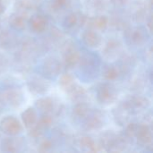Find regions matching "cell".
<instances>
[{
	"instance_id": "obj_1",
	"label": "cell",
	"mask_w": 153,
	"mask_h": 153,
	"mask_svg": "<svg viewBox=\"0 0 153 153\" xmlns=\"http://www.w3.org/2000/svg\"><path fill=\"white\" fill-rule=\"evenodd\" d=\"M118 98V90L110 82H104L98 84L96 88V100L101 106H110Z\"/></svg>"
},
{
	"instance_id": "obj_2",
	"label": "cell",
	"mask_w": 153,
	"mask_h": 153,
	"mask_svg": "<svg viewBox=\"0 0 153 153\" xmlns=\"http://www.w3.org/2000/svg\"><path fill=\"white\" fill-rule=\"evenodd\" d=\"M62 70V64L58 58L49 56L44 58L39 67V74L51 81L57 78Z\"/></svg>"
},
{
	"instance_id": "obj_3",
	"label": "cell",
	"mask_w": 153,
	"mask_h": 153,
	"mask_svg": "<svg viewBox=\"0 0 153 153\" xmlns=\"http://www.w3.org/2000/svg\"><path fill=\"white\" fill-rule=\"evenodd\" d=\"M150 100L147 97L140 94L129 95L126 99H124L123 101L120 103V106L131 115L147 109L150 107Z\"/></svg>"
},
{
	"instance_id": "obj_4",
	"label": "cell",
	"mask_w": 153,
	"mask_h": 153,
	"mask_svg": "<svg viewBox=\"0 0 153 153\" xmlns=\"http://www.w3.org/2000/svg\"><path fill=\"white\" fill-rule=\"evenodd\" d=\"M26 86L30 93L32 95L43 96L48 92L51 87V82L40 74H31L26 80Z\"/></svg>"
},
{
	"instance_id": "obj_5",
	"label": "cell",
	"mask_w": 153,
	"mask_h": 153,
	"mask_svg": "<svg viewBox=\"0 0 153 153\" xmlns=\"http://www.w3.org/2000/svg\"><path fill=\"white\" fill-rule=\"evenodd\" d=\"M79 68L81 73L87 76L95 75L100 69V59L96 55L92 52L84 51L83 53L81 52V58L79 61Z\"/></svg>"
},
{
	"instance_id": "obj_6",
	"label": "cell",
	"mask_w": 153,
	"mask_h": 153,
	"mask_svg": "<svg viewBox=\"0 0 153 153\" xmlns=\"http://www.w3.org/2000/svg\"><path fill=\"white\" fill-rule=\"evenodd\" d=\"M22 122L14 116H5L0 119V132L5 136H19L23 133Z\"/></svg>"
},
{
	"instance_id": "obj_7",
	"label": "cell",
	"mask_w": 153,
	"mask_h": 153,
	"mask_svg": "<svg viewBox=\"0 0 153 153\" xmlns=\"http://www.w3.org/2000/svg\"><path fill=\"white\" fill-rule=\"evenodd\" d=\"M81 58V51L76 45L69 40L63 46V65L65 69L70 70L76 67Z\"/></svg>"
},
{
	"instance_id": "obj_8",
	"label": "cell",
	"mask_w": 153,
	"mask_h": 153,
	"mask_svg": "<svg viewBox=\"0 0 153 153\" xmlns=\"http://www.w3.org/2000/svg\"><path fill=\"white\" fill-rule=\"evenodd\" d=\"M54 123L53 115L51 114H41L38 118L37 123L28 131V135L31 139H40L51 128Z\"/></svg>"
},
{
	"instance_id": "obj_9",
	"label": "cell",
	"mask_w": 153,
	"mask_h": 153,
	"mask_svg": "<svg viewBox=\"0 0 153 153\" xmlns=\"http://www.w3.org/2000/svg\"><path fill=\"white\" fill-rule=\"evenodd\" d=\"M106 125L104 114L100 109H92L88 117L82 121V129L86 132L101 130Z\"/></svg>"
},
{
	"instance_id": "obj_10",
	"label": "cell",
	"mask_w": 153,
	"mask_h": 153,
	"mask_svg": "<svg viewBox=\"0 0 153 153\" xmlns=\"http://www.w3.org/2000/svg\"><path fill=\"white\" fill-rule=\"evenodd\" d=\"M134 139L139 147L142 148H152V126L146 123L138 124L137 131Z\"/></svg>"
},
{
	"instance_id": "obj_11",
	"label": "cell",
	"mask_w": 153,
	"mask_h": 153,
	"mask_svg": "<svg viewBox=\"0 0 153 153\" xmlns=\"http://www.w3.org/2000/svg\"><path fill=\"white\" fill-rule=\"evenodd\" d=\"M5 105L11 108H19L24 103V95L19 88H7L2 91Z\"/></svg>"
},
{
	"instance_id": "obj_12",
	"label": "cell",
	"mask_w": 153,
	"mask_h": 153,
	"mask_svg": "<svg viewBox=\"0 0 153 153\" xmlns=\"http://www.w3.org/2000/svg\"><path fill=\"white\" fill-rule=\"evenodd\" d=\"M81 40L85 47L88 48L95 49L99 48L103 42V38L101 34L95 30L87 28L81 34Z\"/></svg>"
},
{
	"instance_id": "obj_13",
	"label": "cell",
	"mask_w": 153,
	"mask_h": 153,
	"mask_svg": "<svg viewBox=\"0 0 153 153\" xmlns=\"http://www.w3.org/2000/svg\"><path fill=\"white\" fill-rule=\"evenodd\" d=\"M28 25L33 33L42 34L48 30L49 27V21L44 14L34 13L28 18Z\"/></svg>"
},
{
	"instance_id": "obj_14",
	"label": "cell",
	"mask_w": 153,
	"mask_h": 153,
	"mask_svg": "<svg viewBox=\"0 0 153 153\" xmlns=\"http://www.w3.org/2000/svg\"><path fill=\"white\" fill-rule=\"evenodd\" d=\"M87 17L79 12H72L68 13L62 22V25L65 30H74L85 24Z\"/></svg>"
},
{
	"instance_id": "obj_15",
	"label": "cell",
	"mask_w": 153,
	"mask_h": 153,
	"mask_svg": "<svg viewBox=\"0 0 153 153\" xmlns=\"http://www.w3.org/2000/svg\"><path fill=\"white\" fill-rule=\"evenodd\" d=\"M18 44L16 35L7 27L0 25V48L3 50H12Z\"/></svg>"
},
{
	"instance_id": "obj_16",
	"label": "cell",
	"mask_w": 153,
	"mask_h": 153,
	"mask_svg": "<svg viewBox=\"0 0 153 153\" xmlns=\"http://www.w3.org/2000/svg\"><path fill=\"white\" fill-rule=\"evenodd\" d=\"M23 145V138L18 136H6L0 141V148L4 152H17Z\"/></svg>"
},
{
	"instance_id": "obj_17",
	"label": "cell",
	"mask_w": 153,
	"mask_h": 153,
	"mask_svg": "<svg viewBox=\"0 0 153 153\" xmlns=\"http://www.w3.org/2000/svg\"><path fill=\"white\" fill-rule=\"evenodd\" d=\"M8 25L14 31H22L28 25V18L26 14L14 12L8 17Z\"/></svg>"
},
{
	"instance_id": "obj_18",
	"label": "cell",
	"mask_w": 153,
	"mask_h": 153,
	"mask_svg": "<svg viewBox=\"0 0 153 153\" xmlns=\"http://www.w3.org/2000/svg\"><path fill=\"white\" fill-rule=\"evenodd\" d=\"M109 19L107 15H97L93 17L87 18L85 24L87 25V28L92 29L95 30H106L108 26Z\"/></svg>"
},
{
	"instance_id": "obj_19",
	"label": "cell",
	"mask_w": 153,
	"mask_h": 153,
	"mask_svg": "<svg viewBox=\"0 0 153 153\" xmlns=\"http://www.w3.org/2000/svg\"><path fill=\"white\" fill-rule=\"evenodd\" d=\"M55 100L51 97H41L35 101V108L40 114H51L55 112Z\"/></svg>"
},
{
	"instance_id": "obj_20",
	"label": "cell",
	"mask_w": 153,
	"mask_h": 153,
	"mask_svg": "<svg viewBox=\"0 0 153 153\" xmlns=\"http://www.w3.org/2000/svg\"><path fill=\"white\" fill-rule=\"evenodd\" d=\"M39 118L38 111L35 108L33 107H29L27 108L24 111L22 112L21 114V122L27 130L30 129L32 126H35Z\"/></svg>"
},
{
	"instance_id": "obj_21",
	"label": "cell",
	"mask_w": 153,
	"mask_h": 153,
	"mask_svg": "<svg viewBox=\"0 0 153 153\" xmlns=\"http://www.w3.org/2000/svg\"><path fill=\"white\" fill-rule=\"evenodd\" d=\"M128 39L130 40L131 44L135 46H142L147 40V30L143 27H136L132 28L130 31H128Z\"/></svg>"
},
{
	"instance_id": "obj_22",
	"label": "cell",
	"mask_w": 153,
	"mask_h": 153,
	"mask_svg": "<svg viewBox=\"0 0 153 153\" xmlns=\"http://www.w3.org/2000/svg\"><path fill=\"white\" fill-rule=\"evenodd\" d=\"M91 110H92V108L91 107L89 103L85 101L76 102L73 108L72 115L74 119L82 122L88 117V115L91 113Z\"/></svg>"
},
{
	"instance_id": "obj_23",
	"label": "cell",
	"mask_w": 153,
	"mask_h": 153,
	"mask_svg": "<svg viewBox=\"0 0 153 153\" xmlns=\"http://www.w3.org/2000/svg\"><path fill=\"white\" fill-rule=\"evenodd\" d=\"M122 51V43L117 39H110L103 49V55L108 59L116 58Z\"/></svg>"
},
{
	"instance_id": "obj_24",
	"label": "cell",
	"mask_w": 153,
	"mask_h": 153,
	"mask_svg": "<svg viewBox=\"0 0 153 153\" xmlns=\"http://www.w3.org/2000/svg\"><path fill=\"white\" fill-rule=\"evenodd\" d=\"M78 147L83 151V152H96L99 151V146L96 143V142L94 141L93 138H91V136L88 135H83L82 137H80L78 139Z\"/></svg>"
},
{
	"instance_id": "obj_25",
	"label": "cell",
	"mask_w": 153,
	"mask_h": 153,
	"mask_svg": "<svg viewBox=\"0 0 153 153\" xmlns=\"http://www.w3.org/2000/svg\"><path fill=\"white\" fill-rule=\"evenodd\" d=\"M121 74L120 68L115 65H107L103 67L102 77L107 82H114L119 78Z\"/></svg>"
},
{
	"instance_id": "obj_26",
	"label": "cell",
	"mask_w": 153,
	"mask_h": 153,
	"mask_svg": "<svg viewBox=\"0 0 153 153\" xmlns=\"http://www.w3.org/2000/svg\"><path fill=\"white\" fill-rule=\"evenodd\" d=\"M76 83L77 82L74 79V76L69 73L65 72V73L62 74L59 77L58 84H59V87L62 89V91L65 93H67L68 91H70Z\"/></svg>"
},
{
	"instance_id": "obj_27",
	"label": "cell",
	"mask_w": 153,
	"mask_h": 153,
	"mask_svg": "<svg viewBox=\"0 0 153 153\" xmlns=\"http://www.w3.org/2000/svg\"><path fill=\"white\" fill-rule=\"evenodd\" d=\"M66 94L68 95V97L73 102L76 103V102H81V101L85 100L86 96H87V91L85 90L84 87L76 83L73 87V89L70 91H68Z\"/></svg>"
},
{
	"instance_id": "obj_28",
	"label": "cell",
	"mask_w": 153,
	"mask_h": 153,
	"mask_svg": "<svg viewBox=\"0 0 153 153\" xmlns=\"http://www.w3.org/2000/svg\"><path fill=\"white\" fill-rule=\"evenodd\" d=\"M13 8L15 9V12L27 15L28 13L36 11L37 5L31 0H15Z\"/></svg>"
},
{
	"instance_id": "obj_29",
	"label": "cell",
	"mask_w": 153,
	"mask_h": 153,
	"mask_svg": "<svg viewBox=\"0 0 153 153\" xmlns=\"http://www.w3.org/2000/svg\"><path fill=\"white\" fill-rule=\"evenodd\" d=\"M69 4H70V0H51L49 4V7L51 11L57 13L68 7Z\"/></svg>"
},
{
	"instance_id": "obj_30",
	"label": "cell",
	"mask_w": 153,
	"mask_h": 153,
	"mask_svg": "<svg viewBox=\"0 0 153 153\" xmlns=\"http://www.w3.org/2000/svg\"><path fill=\"white\" fill-rule=\"evenodd\" d=\"M137 127H138V123L131 122V123H129V124H127L126 126V128H125V131H124L123 134L126 137H127L129 140L133 141L134 139V137H135Z\"/></svg>"
},
{
	"instance_id": "obj_31",
	"label": "cell",
	"mask_w": 153,
	"mask_h": 153,
	"mask_svg": "<svg viewBox=\"0 0 153 153\" xmlns=\"http://www.w3.org/2000/svg\"><path fill=\"white\" fill-rule=\"evenodd\" d=\"M53 146H54V144H53L52 140L48 139V138L43 139L40 142V143L39 144L38 152H49V151H51L53 149Z\"/></svg>"
},
{
	"instance_id": "obj_32",
	"label": "cell",
	"mask_w": 153,
	"mask_h": 153,
	"mask_svg": "<svg viewBox=\"0 0 153 153\" xmlns=\"http://www.w3.org/2000/svg\"><path fill=\"white\" fill-rule=\"evenodd\" d=\"M8 65H9L8 59L4 56H3V55L0 54V74L3 73V72H4L7 69Z\"/></svg>"
},
{
	"instance_id": "obj_33",
	"label": "cell",
	"mask_w": 153,
	"mask_h": 153,
	"mask_svg": "<svg viewBox=\"0 0 153 153\" xmlns=\"http://www.w3.org/2000/svg\"><path fill=\"white\" fill-rule=\"evenodd\" d=\"M5 102H4V97H3V94L2 92H0V111H2L4 107H5Z\"/></svg>"
},
{
	"instance_id": "obj_34",
	"label": "cell",
	"mask_w": 153,
	"mask_h": 153,
	"mask_svg": "<svg viewBox=\"0 0 153 153\" xmlns=\"http://www.w3.org/2000/svg\"><path fill=\"white\" fill-rule=\"evenodd\" d=\"M6 10V6L4 4V0H0V15L3 14Z\"/></svg>"
},
{
	"instance_id": "obj_35",
	"label": "cell",
	"mask_w": 153,
	"mask_h": 153,
	"mask_svg": "<svg viewBox=\"0 0 153 153\" xmlns=\"http://www.w3.org/2000/svg\"><path fill=\"white\" fill-rule=\"evenodd\" d=\"M152 16L149 18V20L147 21V26H148V29L150 30V32L152 33Z\"/></svg>"
},
{
	"instance_id": "obj_36",
	"label": "cell",
	"mask_w": 153,
	"mask_h": 153,
	"mask_svg": "<svg viewBox=\"0 0 153 153\" xmlns=\"http://www.w3.org/2000/svg\"><path fill=\"white\" fill-rule=\"evenodd\" d=\"M31 1H33V2H40L41 0H31Z\"/></svg>"
}]
</instances>
